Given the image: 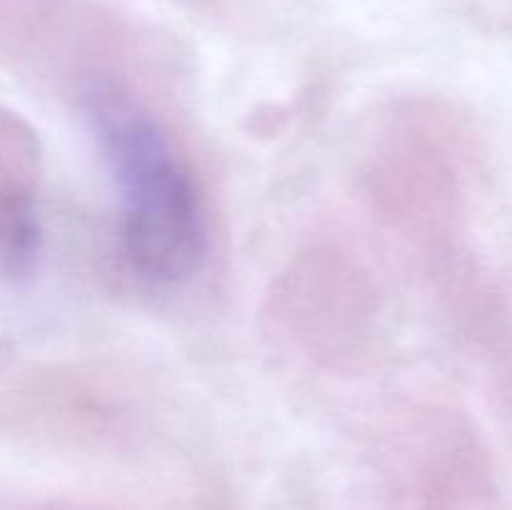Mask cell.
<instances>
[{"label":"cell","instance_id":"obj_1","mask_svg":"<svg viewBox=\"0 0 512 510\" xmlns=\"http://www.w3.org/2000/svg\"><path fill=\"white\" fill-rule=\"evenodd\" d=\"M95 138L123 198V255L140 280L178 285L208 253L203 203L168 133L123 90L93 83L83 95Z\"/></svg>","mask_w":512,"mask_h":510},{"label":"cell","instance_id":"obj_2","mask_svg":"<svg viewBox=\"0 0 512 510\" xmlns=\"http://www.w3.org/2000/svg\"><path fill=\"white\" fill-rule=\"evenodd\" d=\"M40 248L38 213L28 193H10L0 200V268L25 275L35 265Z\"/></svg>","mask_w":512,"mask_h":510}]
</instances>
